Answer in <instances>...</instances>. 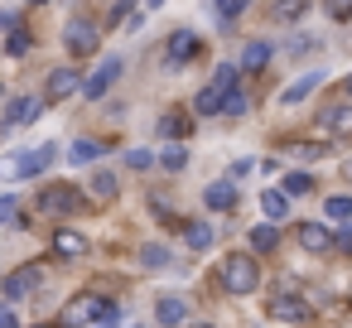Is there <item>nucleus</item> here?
Returning a JSON list of instances; mask_svg holds the SVG:
<instances>
[{"label":"nucleus","mask_w":352,"mask_h":328,"mask_svg":"<svg viewBox=\"0 0 352 328\" xmlns=\"http://www.w3.org/2000/svg\"><path fill=\"white\" fill-rule=\"evenodd\" d=\"M318 121H323V131H328V135H352V102H338V107H328Z\"/></svg>","instance_id":"2eb2a0df"},{"label":"nucleus","mask_w":352,"mask_h":328,"mask_svg":"<svg viewBox=\"0 0 352 328\" xmlns=\"http://www.w3.org/2000/svg\"><path fill=\"white\" fill-rule=\"evenodd\" d=\"M10 54H30V30L20 25V20H10V44H6Z\"/></svg>","instance_id":"bb28decb"},{"label":"nucleus","mask_w":352,"mask_h":328,"mask_svg":"<svg viewBox=\"0 0 352 328\" xmlns=\"http://www.w3.org/2000/svg\"><path fill=\"white\" fill-rule=\"evenodd\" d=\"M160 164H164V169H184V164H188V150H184V145H169V150L160 155Z\"/></svg>","instance_id":"473e14b6"},{"label":"nucleus","mask_w":352,"mask_h":328,"mask_svg":"<svg viewBox=\"0 0 352 328\" xmlns=\"http://www.w3.org/2000/svg\"><path fill=\"white\" fill-rule=\"evenodd\" d=\"M217 116H246V92L232 87V92L222 97V111H217Z\"/></svg>","instance_id":"cd10ccee"},{"label":"nucleus","mask_w":352,"mask_h":328,"mask_svg":"<svg viewBox=\"0 0 352 328\" xmlns=\"http://www.w3.org/2000/svg\"><path fill=\"white\" fill-rule=\"evenodd\" d=\"M92 193H97V198H116V174H107V169L92 174Z\"/></svg>","instance_id":"c756f323"},{"label":"nucleus","mask_w":352,"mask_h":328,"mask_svg":"<svg viewBox=\"0 0 352 328\" xmlns=\"http://www.w3.org/2000/svg\"><path fill=\"white\" fill-rule=\"evenodd\" d=\"M39 111H44V97H15L10 111H6V131H10V126H34Z\"/></svg>","instance_id":"1a4fd4ad"},{"label":"nucleus","mask_w":352,"mask_h":328,"mask_svg":"<svg viewBox=\"0 0 352 328\" xmlns=\"http://www.w3.org/2000/svg\"><path fill=\"white\" fill-rule=\"evenodd\" d=\"M285 155H294V160H318V155H323V145H314V140H289V145H285Z\"/></svg>","instance_id":"c85d7f7f"},{"label":"nucleus","mask_w":352,"mask_h":328,"mask_svg":"<svg viewBox=\"0 0 352 328\" xmlns=\"http://www.w3.org/2000/svg\"><path fill=\"white\" fill-rule=\"evenodd\" d=\"M15 217V193H0V227Z\"/></svg>","instance_id":"e433bc0d"},{"label":"nucleus","mask_w":352,"mask_h":328,"mask_svg":"<svg viewBox=\"0 0 352 328\" xmlns=\"http://www.w3.org/2000/svg\"><path fill=\"white\" fill-rule=\"evenodd\" d=\"M107 318H116V304L102 299V294H82L63 309V328H92V323H107Z\"/></svg>","instance_id":"f257e3e1"},{"label":"nucleus","mask_w":352,"mask_h":328,"mask_svg":"<svg viewBox=\"0 0 352 328\" xmlns=\"http://www.w3.org/2000/svg\"><path fill=\"white\" fill-rule=\"evenodd\" d=\"M347 97H352V78H347Z\"/></svg>","instance_id":"37998d69"},{"label":"nucleus","mask_w":352,"mask_h":328,"mask_svg":"<svg viewBox=\"0 0 352 328\" xmlns=\"http://www.w3.org/2000/svg\"><path fill=\"white\" fill-rule=\"evenodd\" d=\"M309 10V0H280V6H275V20H299Z\"/></svg>","instance_id":"2f4dec72"},{"label":"nucleus","mask_w":352,"mask_h":328,"mask_svg":"<svg viewBox=\"0 0 352 328\" xmlns=\"http://www.w3.org/2000/svg\"><path fill=\"white\" fill-rule=\"evenodd\" d=\"M54 256H63V261H73V256H87V237L82 232H54Z\"/></svg>","instance_id":"f3484780"},{"label":"nucleus","mask_w":352,"mask_h":328,"mask_svg":"<svg viewBox=\"0 0 352 328\" xmlns=\"http://www.w3.org/2000/svg\"><path fill=\"white\" fill-rule=\"evenodd\" d=\"M155 318H160L164 328H179V323H188V299H179V294H164V299L155 304Z\"/></svg>","instance_id":"4468645a"},{"label":"nucleus","mask_w":352,"mask_h":328,"mask_svg":"<svg viewBox=\"0 0 352 328\" xmlns=\"http://www.w3.org/2000/svg\"><path fill=\"white\" fill-rule=\"evenodd\" d=\"M188 131H193V121H188L184 111H169V116L160 121V135H174V140H184Z\"/></svg>","instance_id":"412c9836"},{"label":"nucleus","mask_w":352,"mask_h":328,"mask_svg":"<svg viewBox=\"0 0 352 328\" xmlns=\"http://www.w3.org/2000/svg\"><path fill=\"white\" fill-rule=\"evenodd\" d=\"M333 246H338L342 256H352V222H342V227L333 232Z\"/></svg>","instance_id":"f704fd0d"},{"label":"nucleus","mask_w":352,"mask_h":328,"mask_svg":"<svg viewBox=\"0 0 352 328\" xmlns=\"http://www.w3.org/2000/svg\"><path fill=\"white\" fill-rule=\"evenodd\" d=\"M126 164H131V169H150V164H155V155H150V150H131V155H126Z\"/></svg>","instance_id":"c9c22d12"},{"label":"nucleus","mask_w":352,"mask_h":328,"mask_svg":"<svg viewBox=\"0 0 352 328\" xmlns=\"http://www.w3.org/2000/svg\"><path fill=\"white\" fill-rule=\"evenodd\" d=\"M270 63V44L265 39H251L246 49H241V73H256V68H265Z\"/></svg>","instance_id":"6ab92c4d"},{"label":"nucleus","mask_w":352,"mask_h":328,"mask_svg":"<svg viewBox=\"0 0 352 328\" xmlns=\"http://www.w3.org/2000/svg\"><path fill=\"white\" fill-rule=\"evenodd\" d=\"M184 232H188V246H193V251H208V246L217 241V232H212L208 222H188Z\"/></svg>","instance_id":"4be33fe9"},{"label":"nucleus","mask_w":352,"mask_h":328,"mask_svg":"<svg viewBox=\"0 0 352 328\" xmlns=\"http://www.w3.org/2000/svg\"><path fill=\"white\" fill-rule=\"evenodd\" d=\"M299 193H314V179L309 174H289L285 179V198H299Z\"/></svg>","instance_id":"7c9ffc66"},{"label":"nucleus","mask_w":352,"mask_h":328,"mask_svg":"<svg viewBox=\"0 0 352 328\" xmlns=\"http://www.w3.org/2000/svg\"><path fill=\"white\" fill-rule=\"evenodd\" d=\"M323 212H328L333 222H347V217H352V193H333V198L323 203Z\"/></svg>","instance_id":"393cba45"},{"label":"nucleus","mask_w":352,"mask_h":328,"mask_svg":"<svg viewBox=\"0 0 352 328\" xmlns=\"http://www.w3.org/2000/svg\"><path fill=\"white\" fill-rule=\"evenodd\" d=\"M0 328H20V318H15V309H10V304L0 309Z\"/></svg>","instance_id":"58836bf2"},{"label":"nucleus","mask_w":352,"mask_h":328,"mask_svg":"<svg viewBox=\"0 0 352 328\" xmlns=\"http://www.w3.org/2000/svg\"><path fill=\"white\" fill-rule=\"evenodd\" d=\"M39 275H44L39 265H25V270H15V275H10L6 285H0V294H6V304H15V299L34 294V289H39Z\"/></svg>","instance_id":"6e6552de"},{"label":"nucleus","mask_w":352,"mask_h":328,"mask_svg":"<svg viewBox=\"0 0 352 328\" xmlns=\"http://www.w3.org/2000/svg\"><path fill=\"white\" fill-rule=\"evenodd\" d=\"M39 208H44V212H54V217H68V212H78V208H82V193H78L73 184H49V188L39 193Z\"/></svg>","instance_id":"423d86ee"},{"label":"nucleus","mask_w":352,"mask_h":328,"mask_svg":"<svg viewBox=\"0 0 352 328\" xmlns=\"http://www.w3.org/2000/svg\"><path fill=\"white\" fill-rule=\"evenodd\" d=\"M188 328H212V323H188Z\"/></svg>","instance_id":"79ce46f5"},{"label":"nucleus","mask_w":352,"mask_h":328,"mask_svg":"<svg viewBox=\"0 0 352 328\" xmlns=\"http://www.w3.org/2000/svg\"><path fill=\"white\" fill-rule=\"evenodd\" d=\"M246 174H251V160H236V164H232V184H236V179H246Z\"/></svg>","instance_id":"ea45409f"},{"label":"nucleus","mask_w":352,"mask_h":328,"mask_svg":"<svg viewBox=\"0 0 352 328\" xmlns=\"http://www.w3.org/2000/svg\"><path fill=\"white\" fill-rule=\"evenodd\" d=\"M97 155H102V140H73V150H68L73 164H92Z\"/></svg>","instance_id":"b1692460"},{"label":"nucleus","mask_w":352,"mask_h":328,"mask_svg":"<svg viewBox=\"0 0 352 328\" xmlns=\"http://www.w3.org/2000/svg\"><path fill=\"white\" fill-rule=\"evenodd\" d=\"M58 150L54 145H39V150H20L15 160H6L0 169H6V179H34V174H44L49 169V160H54Z\"/></svg>","instance_id":"39448f33"},{"label":"nucleus","mask_w":352,"mask_h":328,"mask_svg":"<svg viewBox=\"0 0 352 328\" xmlns=\"http://www.w3.org/2000/svg\"><path fill=\"white\" fill-rule=\"evenodd\" d=\"M63 39H68V49H73L78 58H82V54H97V44H102V39H97V25H92V20H82V15H78V20H68Z\"/></svg>","instance_id":"0eeeda50"},{"label":"nucleus","mask_w":352,"mask_h":328,"mask_svg":"<svg viewBox=\"0 0 352 328\" xmlns=\"http://www.w3.org/2000/svg\"><path fill=\"white\" fill-rule=\"evenodd\" d=\"M82 87V78L73 73V68H58V73H49V87H44V102H63V97H73Z\"/></svg>","instance_id":"9b49d317"},{"label":"nucleus","mask_w":352,"mask_h":328,"mask_svg":"<svg viewBox=\"0 0 352 328\" xmlns=\"http://www.w3.org/2000/svg\"><path fill=\"white\" fill-rule=\"evenodd\" d=\"M328 15H333V20H347V15H352V0H328Z\"/></svg>","instance_id":"4c0bfd02"},{"label":"nucleus","mask_w":352,"mask_h":328,"mask_svg":"<svg viewBox=\"0 0 352 328\" xmlns=\"http://www.w3.org/2000/svg\"><path fill=\"white\" fill-rule=\"evenodd\" d=\"M150 6H164V0H150Z\"/></svg>","instance_id":"c03bdc74"},{"label":"nucleus","mask_w":352,"mask_h":328,"mask_svg":"<svg viewBox=\"0 0 352 328\" xmlns=\"http://www.w3.org/2000/svg\"><path fill=\"white\" fill-rule=\"evenodd\" d=\"M246 6L251 0H217V20H236V15H246Z\"/></svg>","instance_id":"72a5a7b5"},{"label":"nucleus","mask_w":352,"mask_h":328,"mask_svg":"<svg viewBox=\"0 0 352 328\" xmlns=\"http://www.w3.org/2000/svg\"><path fill=\"white\" fill-rule=\"evenodd\" d=\"M318 83H323V73H318V68H314V73H304V78H299V83H289V87H285V92H280V102H285V107H294V102H304V97H309V92H314V87H318Z\"/></svg>","instance_id":"a211bd4d"},{"label":"nucleus","mask_w":352,"mask_h":328,"mask_svg":"<svg viewBox=\"0 0 352 328\" xmlns=\"http://www.w3.org/2000/svg\"><path fill=\"white\" fill-rule=\"evenodd\" d=\"M121 73H126V58H116V54H111V58H102V63H97V73H92V78H82V87H78V92H82L87 102H102V97L116 87V78H121Z\"/></svg>","instance_id":"20e7f679"},{"label":"nucleus","mask_w":352,"mask_h":328,"mask_svg":"<svg viewBox=\"0 0 352 328\" xmlns=\"http://www.w3.org/2000/svg\"><path fill=\"white\" fill-rule=\"evenodd\" d=\"M217 275H222V289H232V294H251V289H261V265H256L251 256H241V251L227 256Z\"/></svg>","instance_id":"f03ea898"},{"label":"nucleus","mask_w":352,"mask_h":328,"mask_svg":"<svg viewBox=\"0 0 352 328\" xmlns=\"http://www.w3.org/2000/svg\"><path fill=\"white\" fill-rule=\"evenodd\" d=\"M347 174H352V164H347Z\"/></svg>","instance_id":"de8ad7c7"},{"label":"nucleus","mask_w":352,"mask_h":328,"mask_svg":"<svg viewBox=\"0 0 352 328\" xmlns=\"http://www.w3.org/2000/svg\"><path fill=\"white\" fill-rule=\"evenodd\" d=\"M0 97H6V83H0Z\"/></svg>","instance_id":"a18cd8bd"},{"label":"nucleus","mask_w":352,"mask_h":328,"mask_svg":"<svg viewBox=\"0 0 352 328\" xmlns=\"http://www.w3.org/2000/svg\"><path fill=\"white\" fill-rule=\"evenodd\" d=\"M111 323H116V318H107V323H92V328H111Z\"/></svg>","instance_id":"a19ab883"},{"label":"nucleus","mask_w":352,"mask_h":328,"mask_svg":"<svg viewBox=\"0 0 352 328\" xmlns=\"http://www.w3.org/2000/svg\"><path fill=\"white\" fill-rule=\"evenodd\" d=\"M270 318H285V323H309V304L304 299H294V294H275L270 299Z\"/></svg>","instance_id":"9d476101"},{"label":"nucleus","mask_w":352,"mask_h":328,"mask_svg":"<svg viewBox=\"0 0 352 328\" xmlns=\"http://www.w3.org/2000/svg\"><path fill=\"white\" fill-rule=\"evenodd\" d=\"M203 203H208L212 212H232V208H236V184H232V179L208 184V188H203Z\"/></svg>","instance_id":"f8f14e48"},{"label":"nucleus","mask_w":352,"mask_h":328,"mask_svg":"<svg viewBox=\"0 0 352 328\" xmlns=\"http://www.w3.org/2000/svg\"><path fill=\"white\" fill-rule=\"evenodd\" d=\"M174 256H169V246H160V241H150L145 251H140V265H150V270H160V265H169Z\"/></svg>","instance_id":"a878e982"},{"label":"nucleus","mask_w":352,"mask_h":328,"mask_svg":"<svg viewBox=\"0 0 352 328\" xmlns=\"http://www.w3.org/2000/svg\"><path fill=\"white\" fill-rule=\"evenodd\" d=\"M232 87H236V63H222V68L212 73V83L193 97V111H198V116H217V111H222V97H227Z\"/></svg>","instance_id":"7ed1b4c3"},{"label":"nucleus","mask_w":352,"mask_h":328,"mask_svg":"<svg viewBox=\"0 0 352 328\" xmlns=\"http://www.w3.org/2000/svg\"><path fill=\"white\" fill-rule=\"evenodd\" d=\"M34 6H44V0H34Z\"/></svg>","instance_id":"49530a36"},{"label":"nucleus","mask_w":352,"mask_h":328,"mask_svg":"<svg viewBox=\"0 0 352 328\" xmlns=\"http://www.w3.org/2000/svg\"><path fill=\"white\" fill-rule=\"evenodd\" d=\"M299 246H304V251H333V232H328L323 222H304V227H299Z\"/></svg>","instance_id":"dca6fc26"},{"label":"nucleus","mask_w":352,"mask_h":328,"mask_svg":"<svg viewBox=\"0 0 352 328\" xmlns=\"http://www.w3.org/2000/svg\"><path fill=\"white\" fill-rule=\"evenodd\" d=\"M275 241H280L275 222H256V227H251V251H270Z\"/></svg>","instance_id":"5701e85b"},{"label":"nucleus","mask_w":352,"mask_h":328,"mask_svg":"<svg viewBox=\"0 0 352 328\" xmlns=\"http://www.w3.org/2000/svg\"><path fill=\"white\" fill-rule=\"evenodd\" d=\"M261 208H265V217H270V222H285V217H289V198H285L280 188L261 193Z\"/></svg>","instance_id":"aec40b11"},{"label":"nucleus","mask_w":352,"mask_h":328,"mask_svg":"<svg viewBox=\"0 0 352 328\" xmlns=\"http://www.w3.org/2000/svg\"><path fill=\"white\" fill-rule=\"evenodd\" d=\"M193 54H198V34H193V30H174V34H169V49H164V58H169V63H188Z\"/></svg>","instance_id":"ddd939ff"}]
</instances>
